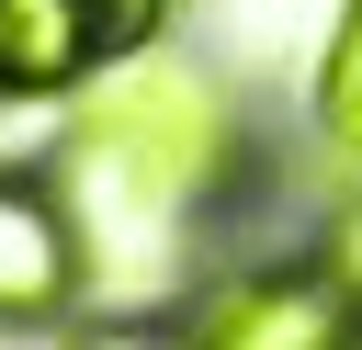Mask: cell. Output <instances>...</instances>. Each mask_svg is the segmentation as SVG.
Masks as SVG:
<instances>
[{"label":"cell","mask_w":362,"mask_h":350,"mask_svg":"<svg viewBox=\"0 0 362 350\" xmlns=\"http://www.w3.org/2000/svg\"><path fill=\"white\" fill-rule=\"evenodd\" d=\"M351 350H362V339H351Z\"/></svg>","instance_id":"obj_7"},{"label":"cell","mask_w":362,"mask_h":350,"mask_svg":"<svg viewBox=\"0 0 362 350\" xmlns=\"http://www.w3.org/2000/svg\"><path fill=\"white\" fill-rule=\"evenodd\" d=\"M305 113H317V135L339 158H362V0H339V23H328V56H317Z\"/></svg>","instance_id":"obj_5"},{"label":"cell","mask_w":362,"mask_h":350,"mask_svg":"<svg viewBox=\"0 0 362 350\" xmlns=\"http://www.w3.org/2000/svg\"><path fill=\"white\" fill-rule=\"evenodd\" d=\"M238 102H226V79L215 68H192V56H170V45H147V56H113L90 90H79V113H68V192L90 203L79 215V248L113 226L124 248H147V260H170V237L238 181Z\"/></svg>","instance_id":"obj_1"},{"label":"cell","mask_w":362,"mask_h":350,"mask_svg":"<svg viewBox=\"0 0 362 350\" xmlns=\"http://www.w3.org/2000/svg\"><path fill=\"white\" fill-rule=\"evenodd\" d=\"M90 23H102V68L113 56H147V45H170V23H181V0H79Z\"/></svg>","instance_id":"obj_6"},{"label":"cell","mask_w":362,"mask_h":350,"mask_svg":"<svg viewBox=\"0 0 362 350\" xmlns=\"http://www.w3.org/2000/svg\"><path fill=\"white\" fill-rule=\"evenodd\" d=\"M102 68V23L79 0H0V102H79Z\"/></svg>","instance_id":"obj_4"},{"label":"cell","mask_w":362,"mask_h":350,"mask_svg":"<svg viewBox=\"0 0 362 350\" xmlns=\"http://www.w3.org/2000/svg\"><path fill=\"white\" fill-rule=\"evenodd\" d=\"M90 282L79 215L45 169H0V327H57Z\"/></svg>","instance_id":"obj_3"},{"label":"cell","mask_w":362,"mask_h":350,"mask_svg":"<svg viewBox=\"0 0 362 350\" xmlns=\"http://www.w3.org/2000/svg\"><path fill=\"white\" fill-rule=\"evenodd\" d=\"M351 339H362V294L317 260H249L204 282V305L181 316V350H351Z\"/></svg>","instance_id":"obj_2"}]
</instances>
